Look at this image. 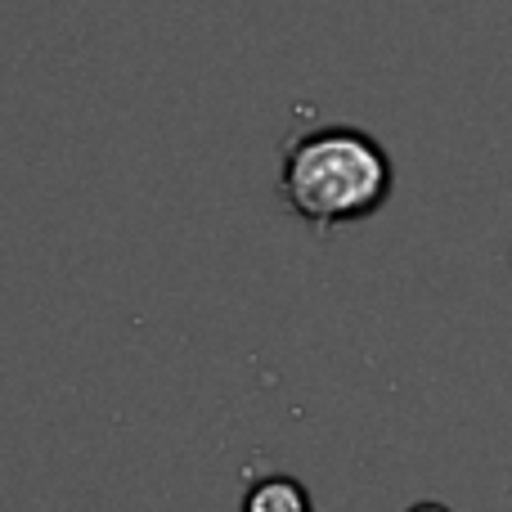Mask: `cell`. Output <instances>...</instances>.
Here are the masks:
<instances>
[{"label": "cell", "instance_id": "cell-1", "mask_svg": "<svg viewBox=\"0 0 512 512\" xmlns=\"http://www.w3.org/2000/svg\"><path fill=\"white\" fill-rule=\"evenodd\" d=\"M279 189L292 212L328 234L333 225L378 212L391 194V162L364 131L328 126L283 144Z\"/></svg>", "mask_w": 512, "mask_h": 512}, {"label": "cell", "instance_id": "cell-2", "mask_svg": "<svg viewBox=\"0 0 512 512\" xmlns=\"http://www.w3.org/2000/svg\"><path fill=\"white\" fill-rule=\"evenodd\" d=\"M248 512H310L306 490L288 477H270L248 495Z\"/></svg>", "mask_w": 512, "mask_h": 512}, {"label": "cell", "instance_id": "cell-3", "mask_svg": "<svg viewBox=\"0 0 512 512\" xmlns=\"http://www.w3.org/2000/svg\"><path fill=\"white\" fill-rule=\"evenodd\" d=\"M414 512H445V508H436V504H423V508H414Z\"/></svg>", "mask_w": 512, "mask_h": 512}]
</instances>
